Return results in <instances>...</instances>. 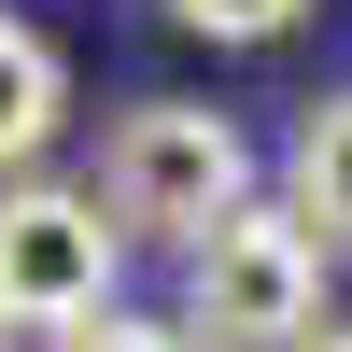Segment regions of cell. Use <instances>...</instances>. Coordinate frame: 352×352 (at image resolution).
Listing matches in <instances>:
<instances>
[{"label":"cell","mask_w":352,"mask_h":352,"mask_svg":"<svg viewBox=\"0 0 352 352\" xmlns=\"http://www.w3.org/2000/svg\"><path fill=\"white\" fill-rule=\"evenodd\" d=\"M254 197V141L197 99H127L99 127V169H85V212L113 240H197Z\"/></svg>","instance_id":"1"},{"label":"cell","mask_w":352,"mask_h":352,"mask_svg":"<svg viewBox=\"0 0 352 352\" xmlns=\"http://www.w3.org/2000/svg\"><path fill=\"white\" fill-rule=\"evenodd\" d=\"M324 324V254L282 197H240L184 240V352H296Z\"/></svg>","instance_id":"2"},{"label":"cell","mask_w":352,"mask_h":352,"mask_svg":"<svg viewBox=\"0 0 352 352\" xmlns=\"http://www.w3.org/2000/svg\"><path fill=\"white\" fill-rule=\"evenodd\" d=\"M113 268H127V240L85 212V184H0V338L99 324V310H113Z\"/></svg>","instance_id":"3"},{"label":"cell","mask_w":352,"mask_h":352,"mask_svg":"<svg viewBox=\"0 0 352 352\" xmlns=\"http://www.w3.org/2000/svg\"><path fill=\"white\" fill-rule=\"evenodd\" d=\"M282 212L310 226V254H352V85L310 99V127H296V197H282Z\"/></svg>","instance_id":"4"},{"label":"cell","mask_w":352,"mask_h":352,"mask_svg":"<svg viewBox=\"0 0 352 352\" xmlns=\"http://www.w3.org/2000/svg\"><path fill=\"white\" fill-rule=\"evenodd\" d=\"M56 113H71V71H56V43L0 14V169H28V155H43V141H56Z\"/></svg>","instance_id":"5"},{"label":"cell","mask_w":352,"mask_h":352,"mask_svg":"<svg viewBox=\"0 0 352 352\" xmlns=\"http://www.w3.org/2000/svg\"><path fill=\"white\" fill-rule=\"evenodd\" d=\"M310 0H169V28H197V43H282Z\"/></svg>","instance_id":"6"},{"label":"cell","mask_w":352,"mask_h":352,"mask_svg":"<svg viewBox=\"0 0 352 352\" xmlns=\"http://www.w3.org/2000/svg\"><path fill=\"white\" fill-rule=\"evenodd\" d=\"M56 352H184V324H127V310H99V324H71Z\"/></svg>","instance_id":"7"},{"label":"cell","mask_w":352,"mask_h":352,"mask_svg":"<svg viewBox=\"0 0 352 352\" xmlns=\"http://www.w3.org/2000/svg\"><path fill=\"white\" fill-rule=\"evenodd\" d=\"M296 352H352V324H324V338H296Z\"/></svg>","instance_id":"8"},{"label":"cell","mask_w":352,"mask_h":352,"mask_svg":"<svg viewBox=\"0 0 352 352\" xmlns=\"http://www.w3.org/2000/svg\"><path fill=\"white\" fill-rule=\"evenodd\" d=\"M0 352H14V338H0Z\"/></svg>","instance_id":"9"}]
</instances>
